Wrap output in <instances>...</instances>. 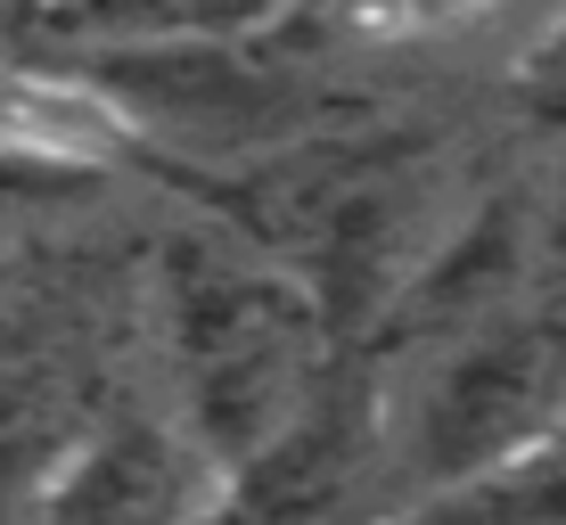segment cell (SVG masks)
I'll return each mask as SVG.
<instances>
[{
    "label": "cell",
    "mask_w": 566,
    "mask_h": 525,
    "mask_svg": "<svg viewBox=\"0 0 566 525\" xmlns=\"http://www.w3.org/2000/svg\"><path fill=\"white\" fill-rule=\"evenodd\" d=\"M566 411V321L493 313L460 337L411 345L395 395H369V484L402 510L542 452Z\"/></svg>",
    "instance_id": "7a4b0ae2"
},
{
    "label": "cell",
    "mask_w": 566,
    "mask_h": 525,
    "mask_svg": "<svg viewBox=\"0 0 566 525\" xmlns=\"http://www.w3.org/2000/svg\"><path fill=\"white\" fill-rule=\"evenodd\" d=\"M213 501L222 476L172 411H91L17 525H206Z\"/></svg>",
    "instance_id": "3957f363"
},
{
    "label": "cell",
    "mask_w": 566,
    "mask_h": 525,
    "mask_svg": "<svg viewBox=\"0 0 566 525\" xmlns=\"http://www.w3.org/2000/svg\"><path fill=\"white\" fill-rule=\"evenodd\" d=\"M156 337L172 369V419L222 484L263 460L328 386V304L312 296V280L222 239L165 246Z\"/></svg>",
    "instance_id": "6da1fadb"
}]
</instances>
